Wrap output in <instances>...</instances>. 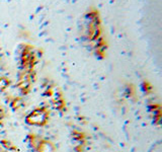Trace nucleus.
<instances>
[{"instance_id": "nucleus-1", "label": "nucleus", "mask_w": 162, "mask_h": 152, "mask_svg": "<svg viewBox=\"0 0 162 152\" xmlns=\"http://www.w3.org/2000/svg\"><path fill=\"white\" fill-rule=\"evenodd\" d=\"M26 121H28L30 124L40 125L46 121V114L43 111H41V110H37V111H35L34 113H32L28 116Z\"/></svg>"}, {"instance_id": "nucleus-2", "label": "nucleus", "mask_w": 162, "mask_h": 152, "mask_svg": "<svg viewBox=\"0 0 162 152\" xmlns=\"http://www.w3.org/2000/svg\"><path fill=\"white\" fill-rule=\"evenodd\" d=\"M39 152H54V147L51 143L49 142H42L39 146Z\"/></svg>"}]
</instances>
